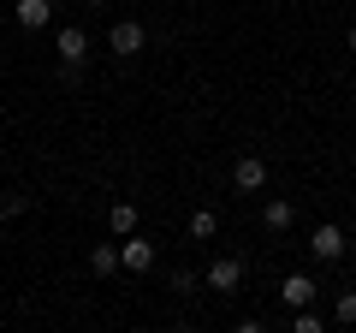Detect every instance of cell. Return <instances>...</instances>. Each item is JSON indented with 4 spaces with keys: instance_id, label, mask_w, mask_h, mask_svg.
Returning <instances> with one entry per match:
<instances>
[{
    "instance_id": "6da1fadb",
    "label": "cell",
    "mask_w": 356,
    "mask_h": 333,
    "mask_svg": "<svg viewBox=\"0 0 356 333\" xmlns=\"http://www.w3.org/2000/svg\"><path fill=\"white\" fill-rule=\"evenodd\" d=\"M119 268L149 274V268H154V244H149V238H137V232H125V244H119Z\"/></svg>"
},
{
    "instance_id": "7a4b0ae2",
    "label": "cell",
    "mask_w": 356,
    "mask_h": 333,
    "mask_svg": "<svg viewBox=\"0 0 356 333\" xmlns=\"http://www.w3.org/2000/svg\"><path fill=\"white\" fill-rule=\"evenodd\" d=\"M107 42H113V54H125V60H131V54H143V42H149V36H143L137 18H119V24L107 30Z\"/></svg>"
},
{
    "instance_id": "3957f363",
    "label": "cell",
    "mask_w": 356,
    "mask_h": 333,
    "mask_svg": "<svg viewBox=\"0 0 356 333\" xmlns=\"http://www.w3.org/2000/svg\"><path fill=\"white\" fill-rule=\"evenodd\" d=\"M232 185H238V191H261V185H267V161H261V155H238Z\"/></svg>"
},
{
    "instance_id": "277c9868",
    "label": "cell",
    "mask_w": 356,
    "mask_h": 333,
    "mask_svg": "<svg viewBox=\"0 0 356 333\" xmlns=\"http://www.w3.org/2000/svg\"><path fill=\"white\" fill-rule=\"evenodd\" d=\"M13 18H18V30H48L54 24V0H18Z\"/></svg>"
},
{
    "instance_id": "5b68a950",
    "label": "cell",
    "mask_w": 356,
    "mask_h": 333,
    "mask_svg": "<svg viewBox=\"0 0 356 333\" xmlns=\"http://www.w3.org/2000/svg\"><path fill=\"white\" fill-rule=\"evenodd\" d=\"M208 286H214V292H238V286H243V262H238V256L208 262Z\"/></svg>"
},
{
    "instance_id": "8992f818",
    "label": "cell",
    "mask_w": 356,
    "mask_h": 333,
    "mask_svg": "<svg viewBox=\"0 0 356 333\" xmlns=\"http://www.w3.org/2000/svg\"><path fill=\"white\" fill-rule=\"evenodd\" d=\"M309 250H315L321 262H339V256H344V226H332V220H327V226H315Z\"/></svg>"
},
{
    "instance_id": "52a82bcc",
    "label": "cell",
    "mask_w": 356,
    "mask_h": 333,
    "mask_svg": "<svg viewBox=\"0 0 356 333\" xmlns=\"http://www.w3.org/2000/svg\"><path fill=\"white\" fill-rule=\"evenodd\" d=\"M54 48H60V60H65V65H83V60H89V36H83L77 24H65L60 36H54Z\"/></svg>"
},
{
    "instance_id": "ba28073f",
    "label": "cell",
    "mask_w": 356,
    "mask_h": 333,
    "mask_svg": "<svg viewBox=\"0 0 356 333\" xmlns=\"http://www.w3.org/2000/svg\"><path fill=\"white\" fill-rule=\"evenodd\" d=\"M280 297L291 309H303V304H315V280H309V274H285V286H280Z\"/></svg>"
},
{
    "instance_id": "9c48e42d",
    "label": "cell",
    "mask_w": 356,
    "mask_h": 333,
    "mask_svg": "<svg viewBox=\"0 0 356 333\" xmlns=\"http://www.w3.org/2000/svg\"><path fill=\"white\" fill-rule=\"evenodd\" d=\"M261 226H267V232H285V226H291V203H280V196H273V203L261 208Z\"/></svg>"
},
{
    "instance_id": "30bf717a",
    "label": "cell",
    "mask_w": 356,
    "mask_h": 333,
    "mask_svg": "<svg viewBox=\"0 0 356 333\" xmlns=\"http://www.w3.org/2000/svg\"><path fill=\"white\" fill-rule=\"evenodd\" d=\"M107 226L125 238V232H137V203H113V215H107Z\"/></svg>"
},
{
    "instance_id": "8fae6325",
    "label": "cell",
    "mask_w": 356,
    "mask_h": 333,
    "mask_svg": "<svg viewBox=\"0 0 356 333\" xmlns=\"http://www.w3.org/2000/svg\"><path fill=\"white\" fill-rule=\"evenodd\" d=\"M89 268H95V274H113L119 268V244H95V250H89Z\"/></svg>"
},
{
    "instance_id": "7c38bea8",
    "label": "cell",
    "mask_w": 356,
    "mask_h": 333,
    "mask_svg": "<svg viewBox=\"0 0 356 333\" xmlns=\"http://www.w3.org/2000/svg\"><path fill=\"white\" fill-rule=\"evenodd\" d=\"M214 232H220L214 208H196V215H191V238H214Z\"/></svg>"
},
{
    "instance_id": "4fadbf2b",
    "label": "cell",
    "mask_w": 356,
    "mask_h": 333,
    "mask_svg": "<svg viewBox=\"0 0 356 333\" xmlns=\"http://www.w3.org/2000/svg\"><path fill=\"white\" fill-rule=\"evenodd\" d=\"M291 327H297V333H321V316H315V309L303 304V309H297V321H291Z\"/></svg>"
},
{
    "instance_id": "5bb4252c",
    "label": "cell",
    "mask_w": 356,
    "mask_h": 333,
    "mask_svg": "<svg viewBox=\"0 0 356 333\" xmlns=\"http://www.w3.org/2000/svg\"><path fill=\"white\" fill-rule=\"evenodd\" d=\"M332 316H339L344 327H356V292H344V297H339V309H332Z\"/></svg>"
},
{
    "instance_id": "9a60e30c",
    "label": "cell",
    "mask_w": 356,
    "mask_h": 333,
    "mask_svg": "<svg viewBox=\"0 0 356 333\" xmlns=\"http://www.w3.org/2000/svg\"><path fill=\"white\" fill-rule=\"evenodd\" d=\"M350 54H356V24H350Z\"/></svg>"
},
{
    "instance_id": "2e32d148",
    "label": "cell",
    "mask_w": 356,
    "mask_h": 333,
    "mask_svg": "<svg viewBox=\"0 0 356 333\" xmlns=\"http://www.w3.org/2000/svg\"><path fill=\"white\" fill-rule=\"evenodd\" d=\"M77 6H102V0H77Z\"/></svg>"
}]
</instances>
